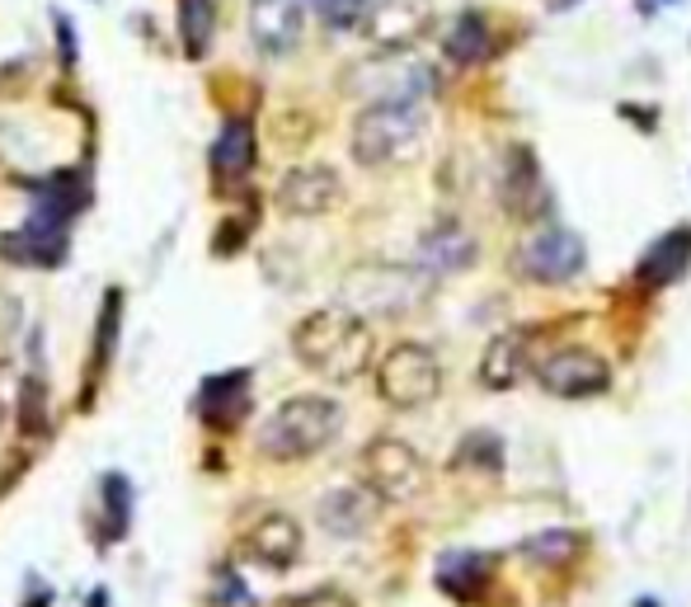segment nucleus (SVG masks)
<instances>
[{
  "mask_svg": "<svg viewBox=\"0 0 691 607\" xmlns=\"http://www.w3.org/2000/svg\"><path fill=\"white\" fill-rule=\"evenodd\" d=\"M292 353L296 363L311 367L325 382H353L372 367L376 339H372V325L353 306H320L306 320H296Z\"/></svg>",
  "mask_w": 691,
  "mask_h": 607,
  "instance_id": "1",
  "label": "nucleus"
},
{
  "mask_svg": "<svg viewBox=\"0 0 691 607\" xmlns=\"http://www.w3.org/2000/svg\"><path fill=\"white\" fill-rule=\"evenodd\" d=\"M343 429V410L329 396H292L263 419L259 453L269 462H302L329 447Z\"/></svg>",
  "mask_w": 691,
  "mask_h": 607,
  "instance_id": "2",
  "label": "nucleus"
},
{
  "mask_svg": "<svg viewBox=\"0 0 691 607\" xmlns=\"http://www.w3.org/2000/svg\"><path fill=\"white\" fill-rule=\"evenodd\" d=\"M429 142V118L419 104H367L353 122V161L367 170L414 161Z\"/></svg>",
  "mask_w": 691,
  "mask_h": 607,
  "instance_id": "3",
  "label": "nucleus"
},
{
  "mask_svg": "<svg viewBox=\"0 0 691 607\" xmlns=\"http://www.w3.org/2000/svg\"><path fill=\"white\" fill-rule=\"evenodd\" d=\"M437 386H443V363H437V353L429 345H419V339L390 345L382 353V363H376V396L386 405H396V410H419V405H429L437 396Z\"/></svg>",
  "mask_w": 691,
  "mask_h": 607,
  "instance_id": "4",
  "label": "nucleus"
},
{
  "mask_svg": "<svg viewBox=\"0 0 691 607\" xmlns=\"http://www.w3.org/2000/svg\"><path fill=\"white\" fill-rule=\"evenodd\" d=\"M363 480H367V490L376 494V500L405 504V500H414V494H423L429 471H423V457L414 453L410 443L372 439L367 453H363Z\"/></svg>",
  "mask_w": 691,
  "mask_h": 607,
  "instance_id": "5",
  "label": "nucleus"
},
{
  "mask_svg": "<svg viewBox=\"0 0 691 607\" xmlns=\"http://www.w3.org/2000/svg\"><path fill=\"white\" fill-rule=\"evenodd\" d=\"M358 90L367 104H419L433 90V67L410 52H382L367 67H358Z\"/></svg>",
  "mask_w": 691,
  "mask_h": 607,
  "instance_id": "6",
  "label": "nucleus"
},
{
  "mask_svg": "<svg viewBox=\"0 0 691 607\" xmlns=\"http://www.w3.org/2000/svg\"><path fill=\"white\" fill-rule=\"evenodd\" d=\"M584 259H588V250L578 241V231H570V226H546L523 245V269L531 283H551V288L574 283L584 273Z\"/></svg>",
  "mask_w": 691,
  "mask_h": 607,
  "instance_id": "7",
  "label": "nucleus"
},
{
  "mask_svg": "<svg viewBox=\"0 0 691 607\" xmlns=\"http://www.w3.org/2000/svg\"><path fill=\"white\" fill-rule=\"evenodd\" d=\"M433 24V0H372L363 14V34L382 52H410Z\"/></svg>",
  "mask_w": 691,
  "mask_h": 607,
  "instance_id": "8",
  "label": "nucleus"
},
{
  "mask_svg": "<svg viewBox=\"0 0 691 607\" xmlns=\"http://www.w3.org/2000/svg\"><path fill=\"white\" fill-rule=\"evenodd\" d=\"M349 297L363 311H382V316H400L423 302V273L414 269H358L349 278Z\"/></svg>",
  "mask_w": 691,
  "mask_h": 607,
  "instance_id": "9",
  "label": "nucleus"
},
{
  "mask_svg": "<svg viewBox=\"0 0 691 607\" xmlns=\"http://www.w3.org/2000/svg\"><path fill=\"white\" fill-rule=\"evenodd\" d=\"M537 377L551 396H564V400H584V396H602L611 372L598 353L588 349H555L551 358L537 363Z\"/></svg>",
  "mask_w": 691,
  "mask_h": 607,
  "instance_id": "10",
  "label": "nucleus"
},
{
  "mask_svg": "<svg viewBox=\"0 0 691 607\" xmlns=\"http://www.w3.org/2000/svg\"><path fill=\"white\" fill-rule=\"evenodd\" d=\"M343 202V179L329 165H296L278 179V208L288 217H325Z\"/></svg>",
  "mask_w": 691,
  "mask_h": 607,
  "instance_id": "11",
  "label": "nucleus"
},
{
  "mask_svg": "<svg viewBox=\"0 0 691 607\" xmlns=\"http://www.w3.org/2000/svg\"><path fill=\"white\" fill-rule=\"evenodd\" d=\"M306 0H249V38L263 57H288L302 43Z\"/></svg>",
  "mask_w": 691,
  "mask_h": 607,
  "instance_id": "12",
  "label": "nucleus"
},
{
  "mask_svg": "<svg viewBox=\"0 0 691 607\" xmlns=\"http://www.w3.org/2000/svg\"><path fill=\"white\" fill-rule=\"evenodd\" d=\"M0 255L20 269H57L67 259V226L61 222H47V217H28L20 231H5L0 236Z\"/></svg>",
  "mask_w": 691,
  "mask_h": 607,
  "instance_id": "13",
  "label": "nucleus"
},
{
  "mask_svg": "<svg viewBox=\"0 0 691 607\" xmlns=\"http://www.w3.org/2000/svg\"><path fill=\"white\" fill-rule=\"evenodd\" d=\"M241 556L263 570H292L302 560V527L288 513H263L241 541Z\"/></svg>",
  "mask_w": 691,
  "mask_h": 607,
  "instance_id": "14",
  "label": "nucleus"
},
{
  "mask_svg": "<svg viewBox=\"0 0 691 607\" xmlns=\"http://www.w3.org/2000/svg\"><path fill=\"white\" fill-rule=\"evenodd\" d=\"M249 372H222V377H208L194 396V415L208 429H235L249 415Z\"/></svg>",
  "mask_w": 691,
  "mask_h": 607,
  "instance_id": "15",
  "label": "nucleus"
},
{
  "mask_svg": "<svg viewBox=\"0 0 691 607\" xmlns=\"http://www.w3.org/2000/svg\"><path fill=\"white\" fill-rule=\"evenodd\" d=\"M476 264V236L461 231L457 222L433 226L429 236L419 241V273L423 278H457Z\"/></svg>",
  "mask_w": 691,
  "mask_h": 607,
  "instance_id": "16",
  "label": "nucleus"
},
{
  "mask_svg": "<svg viewBox=\"0 0 691 607\" xmlns=\"http://www.w3.org/2000/svg\"><path fill=\"white\" fill-rule=\"evenodd\" d=\"M531 367V330H504L490 339V349L480 358V382L490 392H508L527 377Z\"/></svg>",
  "mask_w": 691,
  "mask_h": 607,
  "instance_id": "17",
  "label": "nucleus"
},
{
  "mask_svg": "<svg viewBox=\"0 0 691 607\" xmlns=\"http://www.w3.org/2000/svg\"><path fill=\"white\" fill-rule=\"evenodd\" d=\"M499 194H504V208L517 212V217H537L546 208V184H541V170L531 161L527 147L508 151L504 161V184H499Z\"/></svg>",
  "mask_w": 691,
  "mask_h": 607,
  "instance_id": "18",
  "label": "nucleus"
},
{
  "mask_svg": "<svg viewBox=\"0 0 691 607\" xmlns=\"http://www.w3.org/2000/svg\"><path fill=\"white\" fill-rule=\"evenodd\" d=\"M376 494L372 490H329L325 500H320V523H325V533H335V537H363L372 518H376Z\"/></svg>",
  "mask_w": 691,
  "mask_h": 607,
  "instance_id": "19",
  "label": "nucleus"
},
{
  "mask_svg": "<svg viewBox=\"0 0 691 607\" xmlns=\"http://www.w3.org/2000/svg\"><path fill=\"white\" fill-rule=\"evenodd\" d=\"M212 170L216 179H231V184H241L255 170V128H249V118H231L222 128V137L212 147Z\"/></svg>",
  "mask_w": 691,
  "mask_h": 607,
  "instance_id": "20",
  "label": "nucleus"
},
{
  "mask_svg": "<svg viewBox=\"0 0 691 607\" xmlns=\"http://www.w3.org/2000/svg\"><path fill=\"white\" fill-rule=\"evenodd\" d=\"M691 269V231H668L664 241H654L645 259H640V278L649 288H664V283H678V278Z\"/></svg>",
  "mask_w": 691,
  "mask_h": 607,
  "instance_id": "21",
  "label": "nucleus"
},
{
  "mask_svg": "<svg viewBox=\"0 0 691 607\" xmlns=\"http://www.w3.org/2000/svg\"><path fill=\"white\" fill-rule=\"evenodd\" d=\"M484 580H490V560H484L480 551H447L443 560H437V588L452 598H476Z\"/></svg>",
  "mask_w": 691,
  "mask_h": 607,
  "instance_id": "22",
  "label": "nucleus"
},
{
  "mask_svg": "<svg viewBox=\"0 0 691 607\" xmlns=\"http://www.w3.org/2000/svg\"><path fill=\"white\" fill-rule=\"evenodd\" d=\"M443 48H447V57L457 61V67H476V61L490 57V24H484L476 10H466L461 20L447 28Z\"/></svg>",
  "mask_w": 691,
  "mask_h": 607,
  "instance_id": "23",
  "label": "nucleus"
},
{
  "mask_svg": "<svg viewBox=\"0 0 691 607\" xmlns=\"http://www.w3.org/2000/svg\"><path fill=\"white\" fill-rule=\"evenodd\" d=\"M212 34H216V10L212 0H179V38H184V52L188 57H202L212 48Z\"/></svg>",
  "mask_w": 691,
  "mask_h": 607,
  "instance_id": "24",
  "label": "nucleus"
},
{
  "mask_svg": "<svg viewBox=\"0 0 691 607\" xmlns=\"http://www.w3.org/2000/svg\"><path fill=\"white\" fill-rule=\"evenodd\" d=\"M118 325H122V292H108V297H104V316H99V330H94V382H99L104 367H108V353H114Z\"/></svg>",
  "mask_w": 691,
  "mask_h": 607,
  "instance_id": "25",
  "label": "nucleus"
},
{
  "mask_svg": "<svg viewBox=\"0 0 691 607\" xmlns=\"http://www.w3.org/2000/svg\"><path fill=\"white\" fill-rule=\"evenodd\" d=\"M523 551H527L531 560H551V565H564L570 556H578V533H570V527H555V533L531 537Z\"/></svg>",
  "mask_w": 691,
  "mask_h": 607,
  "instance_id": "26",
  "label": "nucleus"
},
{
  "mask_svg": "<svg viewBox=\"0 0 691 607\" xmlns=\"http://www.w3.org/2000/svg\"><path fill=\"white\" fill-rule=\"evenodd\" d=\"M104 509H108V537H122V533H128V513H132L128 476H118V471L104 476Z\"/></svg>",
  "mask_w": 691,
  "mask_h": 607,
  "instance_id": "27",
  "label": "nucleus"
},
{
  "mask_svg": "<svg viewBox=\"0 0 691 607\" xmlns=\"http://www.w3.org/2000/svg\"><path fill=\"white\" fill-rule=\"evenodd\" d=\"M20 429L24 433H38L43 424H47V386L38 382V377H24V386H20Z\"/></svg>",
  "mask_w": 691,
  "mask_h": 607,
  "instance_id": "28",
  "label": "nucleus"
},
{
  "mask_svg": "<svg viewBox=\"0 0 691 607\" xmlns=\"http://www.w3.org/2000/svg\"><path fill=\"white\" fill-rule=\"evenodd\" d=\"M311 5H316V14L329 28H349V24H363L372 0H311Z\"/></svg>",
  "mask_w": 691,
  "mask_h": 607,
  "instance_id": "29",
  "label": "nucleus"
},
{
  "mask_svg": "<svg viewBox=\"0 0 691 607\" xmlns=\"http://www.w3.org/2000/svg\"><path fill=\"white\" fill-rule=\"evenodd\" d=\"M20 330H24V306H20V297H14V292H0V363L10 358Z\"/></svg>",
  "mask_w": 691,
  "mask_h": 607,
  "instance_id": "30",
  "label": "nucleus"
},
{
  "mask_svg": "<svg viewBox=\"0 0 691 607\" xmlns=\"http://www.w3.org/2000/svg\"><path fill=\"white\" fill-rule=\"evenodd\" d=\"M249 603V588L235 570H216V584H212V607H241Z\"/></svg>",
  "mask_w": 691,
  "mask_h": 607,
  "instance_id": "31",
  "label": "nucleus"
},
{
  "mask_svg": "<svg viewBox=\"0 0 691 607\" xmlns=\"http://www.w3.org/2000/svg\"><path fill=\"white\" fill-rule=\"evenodd\" d=\"M278 607H353L343 594H335V588H316V594H302V598H288Z\"/></svg>",
  "mask_w": 691,
  "mask_h": 607,
  "instance_id": "32",
  "label": "nucleus"
},
{
  "mask_svg": "<svg viewBox=\"0 0 691 607\" xmlns=\"http://www.w3.org/2000/svg\"><path fill=\"white\" fill-rule=\"evenodd\" d=\"M57 38H61V61L71 67V61H75V34H71V20H67V14H57Z\"/></svg>",
  "mask_w": 691,
  "mask_h": 607,
  "instance_id": "33",
  "label": "nucleus"
},
{
  "mask_svg": "<svg viewBox=\"0 0 691 607\" xmlns=\"http://www.w3.org/2000/svg\"><path fill=\"white\" fill-rule=\"evenodd\" d=\"M578 0H551V10H574Z\"/></svg>",
  "mask_w": 691,
  "mask_h": 607,
  "instance_id": "34",
  "label": "nucleus"
},
{
  "mask_svg": "<svg viewBox=\"0 0 691 607\" xmlns=\"http://www.w3.org/2000/svg\"><path fill=\"white\" fill-rule=\"evenodd\" d=\"M0 429H5V396H0Z\"/></svg>",
  "mask_w": 691,
  "mask_h": 607,
  "instance_id": "35",
  "label": "nucleus"
},
{
  "mask_svg": "<svg viewBox=\"0 0 691 607\" xmlns=\"http://www.w3.org/2000/svg\"><path fill=\"white\" fill-rule=\"evenodd\" d=\"M635 607H658V603H654V598H640V603H635Z\"/></svg>",
  "mask_w": 691,
  "mask_h": 607,
  "instance_id": "36",
  "label": "nucleus"
}]
</instances>
